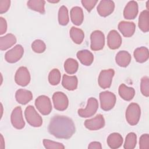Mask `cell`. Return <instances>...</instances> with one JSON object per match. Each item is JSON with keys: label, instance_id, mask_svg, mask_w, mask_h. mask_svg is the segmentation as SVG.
Instances as JSON below:
<instances>
[{"label": "cell", "instance_id": "ab89813d", "mask_svg": "<svg viewBox=\"0 0 149 149\" xmlns=\"http://www.w3.org/2000/svg\"><path fill=\"white\" fill-rule=\"evenodd\" d=\"M7 30L6 20L2 17H0V34L2 35Z\"/></svg>", "mask_w": 149, "mask_h": 149}, {"label": "cell", "instance_id": "9c48e42d", "mask_svg": "<svg viewBox=\"0 0 149 149\" xmlns=\"http://www.w3.org/2000/svg\"><path fill=\"white\" fill-rule=\"evenodd\" d=\"M23 47L21 45L17 44L5 53V59L6 62L13 63L19 61L23 56Z\"/></svg>", "mask_w": 149, "mask_h": 149}, {"label": "cell", "instance_id": "83f0119b", "mask_svg": "<svg viewBox=\"0 0 149 149\" xmlns=\"http://www.w3.org/2000/svg\"><path fill=\"white\" fill-rule=\"evenodd\" d=\"M69 34L73 41L77 44H81L84 38V33L83 31L81 29L75 27L74 26L71 27Z\"/></svg>", "mask_w": 149, "mask_h": 149}, {"label": "cell", "instance_id": "2e32d148", "mask_svg": "<svg viewBox=\"0 0 149 149\" xmlns=\"http://www.w3.org/2000/svg\"><path fill=\"white\" fill-rule=\"evenodd\" d=\"M138 4L135 1H129L123 10V16L126 19L131 20L136 17L138 14Z\"/></svg>", "mask_w": 149, "mask_h": 149}, {"label": "cell", "instance_id": "484cf974", "mask_svg": "<svg viewBox=\"0 0 149 149\" xmlns=\"http://www.w3.org/2000/svg\"><path fill=\"white\" fill-rule=\"evenodd\" d=\"M138 26L140 29L144 33L149 31V12L147 10H143L139 17Z\"/></svg>", "mask_w": 149, "mask_h": 149}, {"label": "cell", "instance_id": "b9f144b4", "mask_svg": "<svg viewBox=\"0 0 149 149\" xmlns=\"http://www.w3.org/2000/svg\"><path fill=\"white\" fill-rule=\"evenodd\" d=\"M3 141V136L1 134V140H0V142H1V148H2V146H4V144L5 143H2Z\"/></svg>", "mask_w": 149, "mask_h": 149}, {"label": "cell", "instance_id": "4316f807", "mask_svg": "<svg viewBox=\"0 0 149 149\" xmlns=\"http://www.w3.org/2000/svg\"><path fill=\"white\" fill-rule=\"evenodd\" d=\"M133 55L137 62L143 63L147 61L149 58L148 49L145 47L137 48L134 51Z\"/></svg>", "mask_w": 149, "mask_h": 149}, {"label": "cell", "instance_id": "7402d4cb", "mask_svg": "<svg viewBox=\"0 0 149 149\" xmlns=\"http://www.w3.org/2000/svg\"><path fill=\"white\" fill-rule=\"evenodd\" d=\"M123 137L118 133H112L110 134L107 140V144L112 149L119 148L123 143Z\"/></svg>", "mask_w": 149, "mask_h": 149}, {"label": "cell", "instance_id": "d4e9b609", "mask_svg": "<svg viewBox=\"0 0 149 149\" xmlns=\"http://www.w3.org/2000/svg\"><path fill=\"white\" fill-rule=\"evenodd\" d=\"M119 96L125 101H130L135 95V90L133 87H129L125 84H121L118 89Z\"/></svg>", "mask_w": 149, "mask_h": 149}, {"label": "cell", "instance_id": "30bf717a", "mask_svg": "<svg viewBox=\"0 0 149 149\" xmlns=\"http://www.w3.org/2000/svg\"><path fill=\"white\" fill-rule=\"evenodd\" d=\"M30 74L27 68L24 66L20 67L15 75V81L18 85L24 87L30 81Z\"/></svg>", "mask_w": 149, "mask_h": 149}, {"label": "cell", "instance_id": "5bb4252c", "mask_svg": "<svg viewBox=\"0 0 149 149\" xmlns=\"http://www.w3.org/2000/svg\"><path fill=\"white\" fill-rule=\"evenodd\" d=\"M115 3L110 0L101 1L97 8L98 14L102 17H107L111 15L114 10Z\"/></svg>", "mask_w": 149, "mask_h": 149}, {"label": "cell", "instance_id": "836d02e7", "mask_svg": "<svg viewBox=\"0 0 149 149\" xmlns=\"http://www.w3.org/2000/svg\"><path fill=\"white\" fill-rule=\"evenodd\" d=\"M33 51L36 53H42L46 49V45L44 42L41 40H36L31 44Z\"/></svg>", "mask_w": 149, "mask_h": 149}, {"label": "cell", "instance_id": "44dd1931", "mask_svg": "<svg viewBox=\"0 0 149 149\" xmlns=\"http://www.w3.org/2000/svg\"><path fill=\"white\" fill-rule=\"evenodd\" d=\"M78 80L76 76H68L63 74L62 77V84L66 89L72 91L74 90L77 87Z\"/></svg>", "mask_w": 149, "mask_h": 149}, {"label": "cell", "instance_id": "cb8c5ba5", "mask_svg": "<svg viewBox=\"0 0 149 149\" xmlns=\"http://www.w3.org/2000/svg\"><path fill=\"white\" fill-rule=\"evenodd\" d=\"M77 58L80 62L84 65L90 66L93 62L94 55L93 54L87 49L80 50L77 52Z\"/></svg>", "mask_w": 149, "mask_h": 149}, {"label": "cell", "instance_id": "8992f818", "mask_svg": "<svg viewBox=\"0 0 149 149\" xmlns=\"http://www.w3.org/2000/svg\"><path fill=\"white\" fill-rule=\"evenodd\" d=\"M98 108V102L96 98L90 97L88 99L87 105L84 109H78V115L82 118H88L94 115Z\"/></svg>", "mask_w": 149, "mask_h": 149}, {"label": "cell", "instance_id": "60d3db41", "mask_svg": "<svg viewBox=\"0 0 149 149\" xmlns=\"http://www.w3.org/2000/svg\"><path fill=\"white\" fill-rule=\"evenodd\" d=\"M88 148L89 149H101L102 146L100 142L98 141H93L90 143L88 146Z\"/></svg>", "mask_w": 149, "mask_h": 149}, {"label": "cell", "instance_id": "f1b7e54d", "mask_svg": "<svg viewBox=\"0 0 149 149\" xmlns=\"http://www.w3.org/2000/svg\"><path fill=\"white\" fill-rule=\"evenodd\" d=\"M45 1L44 0H30L27 2V6L31 10L38 12L41 14H44Z\"/></svg>", "mask_w": 149, "mask_h": 149}, {"label": "cell", "instance_id": "9a60e30c", "mask_svg": "<svg viewBox=\"0 0 149 149\" xmlns=\"http://www.w3.org/2000/svg\"><path fill=\"white\" fill-rule=\"evenodd\" d=\"M122 44V37L119 33L115 30H111L107 36V45L111 49H116Z\"/></svg>", "mask_w": 149, "mask_h": 149}, {"label": "cell", "instance_id": "ffe728a7", "mask_svg": "<svg viewBox=\"0 0 149 149\" xmlns=\"http://www.w3.org/2000/svg\"><path fill=\"white\" fill-rule=\"evenodd\" d=\"M131 55L126 51H119L115 56V61L116 63L120 67H127L131 61Z\"/></svg>", "mask_w": 149, "mask_h": 149}, {"label": "cell", "instance_id": "d590c367", "mask_svg": "<svg viewBox=\"0 0 149 149\" xmlns=\"http://www.w3.org/2000/svg\"><path fill=\"white\" fill-rule=\"evenodd\" d=\"M140 90L143 95L146 97L149 96V78L148 76H144L141 78Z\"/></svg>", "mask_w": 149, "mask_h": 149}, {"label": "cell", "instance_id": "4dcf8cb0", "mask_svg": "<svg viewBox=\"0 0 149 149\" xmlns=\"http://www.w3.org/2000/svg\"><path fill=\"white\" fill-rule=\"evenodd\" d=\"M69 21L68 10L67 8L62 5L60 7L58 11V22L59 24L62 26H66Z\"/></svg>", "mask_w": 149, "mask_h": 149}, {"label": "cell", "instance_id": "d6a6232c", "mask_svg": "<svg viewBox=\"0 0 149 149\" xmlns=\"http://www.w3.org/2000/svg\"><path fill=\"white\" fill-rule=\"evenodd\" d=\"M61 73L58 69H53L48 74L49 83L52 86L58 84L61 81Z\"/></svg>", "mask_w": 149, "mask_h": 149}, {"label": "cell", "instance_id": "e575fe53", "mask_svg": "<svg viewBox=\"0 0 149 149\" xmlns=\"http://www.w3.org/2000/svg\"><path fill=\"white\" fill-rule=\"evenodd\" d=\"M43 144L45 148L47 149H64L65 146L61 143L55 142L48 139H44Z\"/></svg>", "mask_w": 149, "mask_h": 149}, {"label": "cell", "instance_id": "d6986e66", "mask_svg": "<svg viewBox=\"0 0 149 149\" xmlns=\"http://www.w3.org/2000/svg\"><path fill=\"white\" fill-rule=\"evenodd\" d=\"M70 19L72 23L76 25L80 26L83 22L84 15L83 9L79 6L73 7L70 10Z\"/></svg>", "mask_w": 149, "mask_h": 149}, {"label": "cell", "instance_id": "7a4b0ae2", "mask_svg": "<svg viewBox=\"0 0 149 149\" xmlns=\"http://www.w3.org/2000/svg\"><path fill=\"white\" fill-rule=\"evenodd\" d=\"M125 115L126 120L130 125L134 126L137 125L141 115L140 106L134 102L130 104L126 109Z\"/></svg>", "mask_w": 149, "mask_h": 149}, {"label": "cell", "instance_id": "74e56055", "mask_svg": "<svg viewBox=\"0 0 149 149\" xmlns=\"http://www.w3.org/2000/svg\"><path fill=\"white\" fill-rule=\"evenodd\" d=\"M81 4L86 8V9L88 12H91V10L94 8L97 3V0H82L81 1Z\"/></svg>", "mask_w": 149, "mask_h": 149}, {"label": "cell", "instance_id": "277c9868", "mask_svg": "<svg viewBox=\"0 0 149 149\" xmlns=\"http://www.w3.org/2000/svg\"><path fill=\"white\" fill-rule=\"evenodd\" d=\"M100 100L101 109L107 111L113 108L116 103V98L113 93L105 91L100 93Z\"/></svg>", "mask_w": 149, "mask_h": 149}, {"label": "cell", "instance_id": "7c38bea8", "mask_svg": "<svg viewBox=\"0 0 149 149\" xmlns=\"http://www.w3.org/2000/svg\"><path fill=\"white\" fill-rule=\"evenodd\" d=\"M10 120L13 126L17 129H22L24 127L25 122L23 119L22 110L20 107H16L12 111Z\"/></svg>", "mask_w": 149, "mask_h": 149}, {"label": "cell", "instance_id": "f546056e", "mask_svg": "<svg viewBox=\"0 0 149 149\" xmlns=\"http://www.w3.org/2000/svg\"><path fill=\"white\" fill-rule=\"evenodd\" d=\"M79 63L73 58L67 59L64 63V69L65 72L70 74H74L78 70Z\"/></svg>", "mask_w": 149, "mask_h": 149}, {"label": "cell", "instance_id": "603a6c76", "mask_svg": "<svg viewBox=\"0 0 149 149\" xmlns=\"http://www.w3.org/2000/svg\"><path fill=\"white\" fill-rule=\"evenodd\" d=\"M16 42V37L11 33H8L0 37V49L5 51L12 47Z\"/></svg>", "mask_w": 149, "mask_h": 149}, {"label": "cell", "instance_id": "3957f363", "mask_svg": "<svg viewBox=\"0 0 149 149\" xmlns=\"http://www.w3.org/2000/svg\"><path fill=\"white\" fill-rule=\"evenodd\" d=\"M24 116L27 123L33 127H40L42 124L41 116L32 105H29L24 111Z\"/></svg>", "mask_w": 149, "mask_h": 149}, {"label": "cell", "instance_id": "ac0fdd59", "mask_svg": "<svg viewBox=\"0 0 149 149\" xmlns=\"http://www.w3.org/2000/svg\"><path fill=\"white\" fill-rule=\"evenodd\" d=\"M15 98L17 102L25 105L33 99V94L30 91L21 88L16 91Z\"/></svg>", "mask_w": 149, "mask_h": 149}, {"label": "cell", "instance_id": "52a82bcc", "mask_svg": "<svg viewBox=\"0 0 149 149\" xmlns=\"http://www.w3.org/2000/svg\"><path fill=\"white\" fill-rule=\"evenodd\" d=\"M90 48L93 51L102 49L105 45V36L100 30H95L90 35Z\"/></svg>", "mask_w": 149, "mask_h": 149}, {"label": "cell", "instance_id": "8d00e7d4", "mask_svg": "<svg viewBox=\"0 0 149 149\" xmlns=\"http://www.w3.org/2000/svg\"><path fill=\"white\" fill-rule=\"evenodd\" d=\"M139 147L140 149L149 148V135L148 134H142L139 140Z\"/></svg>", "mask_w": 149, "mask_h": 149}, {"label": "cell", "instance_id": "e0dca14e", "mask_svg": "<svg viewBox=\"0 0 149 149\" xmlns=\"http://www.w3.org/2000/svg\"><path fill=\"white\" fill-rule=\"evenodd\" d=\"M118 27L120 32L126 37L132 36L136 30V25L132 22L121 21L119 23Z\"/></svg>", "mask_w": 149, "mask_h": 149}, {"label": "cell", "instance_id": "7bdbcfd3", "mask_svg": "<svg viewBox=\"0 0 149 149\" xmlns=\"http://www.w3.org/2000/svg\"><path fill=\"white\" fill-rule=\"evenodd\" d=\"M49 2H51V3H56V2H58L59 1H48Z\"/></svg>", "mask_w": 149, "mask_h": 149}, {"label": "cell", "instance_id": "5b68a950", "mask_svg": "<svg viewBox=\"0 0 149 149\" xmlns=\"http://www.w3.org/2000/svg\"><path fill=\"white\" fill-rule=\"evenodd\" d=\"M35 105L38 111L43 115L49 114L52 111V104L49 98L46 95L38 96L35 101Z\"/></svg>", "mask_w": 149, "mask_h": 149}, {"label": "cell", "instance_id": "ba28073f", "mask_svg": "<svg viewBox=\"0 0 149 149\" xmlns=\"http://www.w3.org/2000/svg\"><path fill=\"white\" fill-rule=\"evenodd\" d=\"M52 101L55 108L58 111H65L67 109L69 105L68 97L65 93L61 91H57L54 93Z\"/></svg>", "mask_w": 149, "mask_h": 149}, {"label": "cell", "instance_id": "8fae6325", "mask_svg": "<svg viewBox=\"0 0 149 149\" xmlns=\"http://www.w3.org/2000/svg\"><path fill=\"white\" fill-rule=\"evenodd\" d=\"M114 74L115 72L112 69L102 70L99 74L98 79L100 87L104 89L109 88L111 85Z\"/></svg>", "mask_w": 149, "mask_h": 149}, {"label": "cell", "instance_id": "6da1fadb", "mask_svg": "<svg viewBox=\"0 0 149 149\" xmlns=\"http://www.w3.org/2000/svg\"><path fill=\"white\" fill-rule=\"evenodd\" d=\"M50 134L58 139H70L76 132L73 120L65 116L56 115L53 116L48 126Z\"/></svg>", "mask_w": 149, "mask_h": 149}, {"label": "cell", "instance_id": "1f68e13d", "mask_svg": "<svg viewBox=\"0 0 149 149\" xmlns=\"http://www.w3.org/2000/svg\"><path fill=\"white\" fill-rule=\"evenodd\" d=\"M137 144V136L133 132H130L127 134L125 139L123 147L125 149H133L135 148Z\"/></svg>", "mask_w": 149, "mask_h": 149}, {"label": "cell", "instance_id": "f35d334b", "mask_svg": "<svg viewBox=\"0 0 149 149\" xmlns=\"http://www.w3.org/2000/svg\"><path fill=\"white\" fill-rule=\"evenodd\" d=\"M10 5V0H0V13L6 12Z\"/></svg>", "mask_w": 149, "mask_h": 149}, {"label": "cell", "instance_id": "4fadbf2b", "mask_svg": "<svg viewBox=\"0 0 149 149\" xmlns=\"http://www.w3.org/2000/svg\"><path fill=\"white\" fill-rule=\"evenodd\" d=\"M84 126L90 130H99L104 127L105 119L102 115L98 114L92 119L86 120Z\"/></svg>", "mask_w": 149, "mask_h": 149}]
</instances>
